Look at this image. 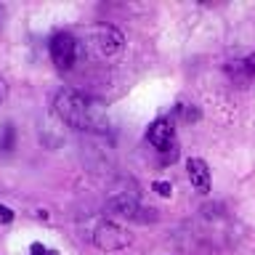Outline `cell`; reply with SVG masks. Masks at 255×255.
Here are the masks:
<instances>
[{
	"label": "cell",
	"instance_id": "cell-1",
	"mask_svg": "<svg viewBox=\"0 0 255 255\" xmlns=\"http://www.w3.org/2000/svg\"><path fill=\"white\" fill-rule=\"evenodd\" d=\"M53 112L64 125L75 128V130H104L109 123L107 112L99 101L88 99V96L72 91V88H64V91L56 93Z\"/></svg>",
	"mask_w": 255,
	"mask_h": 255
},
{
	"label": "cell",
	"instance_id": "cell-4",
	"mask_svg": "<svg viewBox=\"0 0 255 255\" xmlns=\"http://www.w3.org/2000/svg\"><path fill=\"white\" fill-rule=\"evenodd\" d=\"M93 245L99 250H107V253H117V250H125L130 245V234L125 229H120L117 223H101L99 229L93 231Z\"/></svg>",
	"mask_w": 255,
	"mask_h": 255
},
{
	"label": "cell",
	"instance_id": "cell-8",
	"mask_svg": "<svg viewBox=\"0 0 255 255\" xmlns=\"http://www.w3.org/2000/svg\"><path fill=\"white\" fill-rule=\"evenodd\" d=\"M13 138H16L13 125H3V130H0V149H3V151H11V149H13Z\"/></svg>",
	"mask_w": 255,
	"mask_h": 255
},
{
	"label": "cell",
	"instance_id": "cell-2",
	"mask_svg": "<svg viewBox=\"0 0 255 255\" xmlns=\"http://www.w3.org/2000/svg\"><path fill=\"white\" fill-rule=\"evenodd\" d=\"M125 45V37L123 32L109 27V24H96V27H88L85 29V43L83 48L91 56H96V59H109V56H115L123 51Z\"/></svg>",
	"mask_w": 255,
	"mask_h": 255
},
{
	"label": "cell",
	"instance_id": "cell-13",
	"mask_svg": "<svg viewBox=\"0 0 255 255\" xmlns=\"http://www.w3.org/2000/svg\"><path fill=\"white\" fill-rule=\"evenodd\" d=\"M13 221V210L5 205H0V223H11Z\"/></svg>",
	"mask_w": 255,
	"mask_h": 255
},
{
	"label": "cell",
	"instance_id": "cell-12",
	"mask_svg": "<svg viewBox=\"0 0 255 255\" xmlns=\"http://www.w3.org/2000/svg\"><path fill=\"white\" fill-rule=\"evenodd\" d=\"M242 67H245V75H247V80L255 77V53H250L247 59H242Z\"/></svg>",
	"mask_w": 255,
	"mask_h": 255
},
{
	"label": "cell",
	"instance_id": "cell-3",
	"mask_svg": "<svg viewBox=\"0 0 255 255\" xmlns=\"http://www.w3.org/2000/svg\"><path fill=\"white\" fill-rule=\"evenodd\" d=\"M48 51H51V61L59 69H72V64L80 56V40L75 35H69V32H56L51 37Z\"/></svg>",
	"mask_w": 255,
	"mask_h": 255
},
{
	"label": "cell",
	"instance_id": "cell-7",
	"mask_svg": "<svg viewBox=\"0 0 255 255\" xmlns=\"http://www.w3.org/2000/svg\"><path fill=\"white\" fill-rule=\"evenodd\" d=\"M186 175H189L191 186H194L197 191H202V194L210 191V167H207L205 159L191 157L189 162H186Z\"/></svg>",
	"mask_w": 255,
	"mask_h": 255
},
{
	"label": "cell",
	"instance_id": "cell-9",
	"mask_svg": "<svg viewBox=\"0 0 255 255\" xmlns=\"http://www.w3.org/2000/svg\"><path fill=\"white\" fill-rule=\"evenodd\" d=\"M29 255H59V250L45 247V245H40V242H32L29 245Z\"/></svg>",
	"mask_w": 255,
	"mask_h": 255
},
{
	"label": "cell",
	"instance_id": "cell-10",
	"mask_svg": "<svg viewBox=\"0 0 255 255\" xmlns=\"http://www.w3.org/2000/svg\"><path fill=\"white\" fill-rule=\"evenodd\" d=\"M151 189H154L159 197H170L173 194V186L167 181H154V183H151Z\"/></svg>",
	"mask_w": 255,
	"mask_h": 255
},
{
	"label": "cell",
	"instance_id": "cell-5",
	"mask_svg": "<svg viewBox=\"0 0 255 255\" xmlns=\"http://www.w3.org/2000/svg\"><path fill=\"white\" fill-rule=\"evenodd\" d=\"M109 213L120 215V218H128V221H138V223H146V221H154V210H146V207L138 205L135 197H128V194H120V197H112L109 205H107Z\"/></svg>",
	"mask_w": 255,
	"mask_h": 255
},
{
	"label": "cell",
	"instance_id": "cell-11",
	"mask_svg": "<svg viewBox=\"0 0 255 255\" xmlns=\"http://www.w3.org/2000/svg\"><path fill=\"white\" fill-rule=\"evenodd\" d=\"M175 112H178V115L183 117V120H199V112L197 109H189V107H183V104H178V107H175Z\"/></svg>",
	"mask_w": 255,
	"mask_h": 255
},
{
	"label": "cell",
	"instance_id": "cell-6",
	"mask_svg": "<svg viewBox=\"0 0 255 255\" xmlns=\"http://www.w3.org/2000/svg\"><path fill=\"white\" fill-rule=\"evenodd\" d=\"M146 141L154 146L157 151H170V154H178L175 149V128L167 117H159L149 125L146 130Z\"/></svg>",
	"mask_w": 255,
	"mask_h": 255
},
{
	"label": "cell",
	"instance_id": "cell-14",
	"mask_svg": "<svg viewBox=\"0 0 255 255\" xmlns=\"http://www.w3.org/2000/svg\"><path fill=\"white\" fill-rule=\"evenodd\" d=\"M5 99V83H3V77H0V104H3Z\"/></svg>",
	"mask_w": 255,
	"mask_h": 255
}]
</instances>
